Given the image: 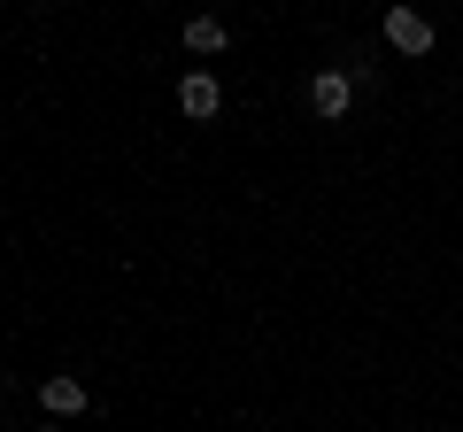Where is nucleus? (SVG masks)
Listing matches in <instances>:
<instances>
[{
	"instance_id": "f03ea898",
	"label": "nucleus",
	"mask_w": 463,
	"mask_h": 432,
	"mask_svg": "<svg viewBox=\"0 0 463 432\" xmlns=\"http://www.w3.org/2000/svg\"><path fill=\"white\" fill-rule=\"evenodd\" d=\"M309 108L325 124H340L347 108H355V78H347V70H317V78H309Z\"/></svg>"
},
{
	"instance_id": "f257e3e1",
	"label": "nucleus",
	"mask_w": 463,
	"mask_h": 432,
	"mask_svg": "<svg viewBox=\"0 0 463 432\" xmlns=\"http://www.w3.org/2000/svg\"><path fill=\"white\" fill-rule=\"evenodd\" d=\"M386 47H394V54H432V16H425V8H410V0L386 8Z\"/></svg>"
},
{
	"instance_id": "39448f33",
	"label": "nucleus",
	"mask_w": 463,
	"mask_h": 432,
	"mask_svg": "<svg viewBox=\"0 0 463 432\" xmlns=\"http://www.w3.org/2000/svg\"><path fill=\"white\" fill-rule=\"evenodd\" d=\"M185 47H194V54H224L232 47V23L224 16H185Z\"/></svg>"
},
{
	"instance_id": "423d86ee",
	"label": "nucleus",
	"mask_w": 463,
	"mask_h": 432,
	"mask_svg": "<svg viewBox=\"0 0 463 432\" xmlns=\"http://www.w3.org/2000/svg\"><path fill=\"white\" fill-rule=\"evenodd\" d=\"M39 432H62V425H39Z\"/></svg>"
},
{
	"instance_id": "7ed1b4c3",
	"label": "nucleus",
	"mask_w": 463,
	"mask_h": 432,
	"mask_svg": "<svg viewBox=\"0 0 463 432\" xmlns=\"http://www.w3.org/2000/svg\"><path fill=\"white\" fill-rule=\"evenodd\" d=\"M178 108H185L194 124H209L216 108H224V85H216L209 70H185V78H178Z\"/></svg>"
},
{
	"instance_id": "20e7f679",
	"label": "nucleus",
	"mask_w": 463,
	"mask_h": 432,
	"mask_svg": "<svg viewBox=\"0 0 463 432\" xmlns=\"http://www.w3.org/2000/svg\"><path fill=\"white\" fill-rule=\"evenodd\" d=\"M39 401H47V417L62 425V417H85V401H93V394H85V379H70V371H54V379L39 386Z\"/></svg>"
}]
</instances>
